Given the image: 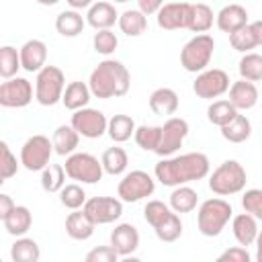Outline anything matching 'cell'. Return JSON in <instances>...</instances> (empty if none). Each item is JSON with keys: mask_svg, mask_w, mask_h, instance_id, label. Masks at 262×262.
<instances>
[{"mask_svg": "<svg viewBox=\"0 0 262 262\" xmlns=\"http://www.w3.org/2000/svg\"><path fill=\"white\" fill-rule=\"evenodd\" d=\"M66 90V76L57 66H45L37 72L35 80V98L43 106H53L61 100Z\"/></svg>", "mask_w": 262, "mask_h": 262, "instance_id": "cell-7", "label": "cell"}, {"mask_svg": "<svg viewBox=\"0 0 262 262\" xmlns=\"http://www.w3.org/2000/svg\"><path fill=\"white\" fill-rule=\"evenodd\" d=\"M88 86L92 90V96H96V98H102V100L121 98V96H125L129 92L131 74L121 61L104 59L92 70Z\"/></svg>", "mask_w": 262, "mask_h": 262, "instance_id": "cell-2", "label": "cell"}, {"mask_svg": "<svg viewBox=\"0 0 262 262\" xmlns=\"http://www.w3.org/2000/svg\"><path fill=\"white\" fill-rule=\"evenodd\" d=\"M188 16H190V2H182V0L168 2L158 10V27L164 31L186 29Z\"/></svg>", "mask_w": 262, "mask_h": 262, "instance_id": "cell-16", "label": "cell"}, {"mask_svg": "<svg viewBox=\"0 0 262 262\" xmlns=\"http://www.w3.org/2000/svg\"><path fill=\"white\" fill-rule=\"evenodd\" d=\"M250 260H252V256L248 254L246 246L229 248V250H225L217 256V262H250Z\"/></svg>", "mask_w": 262, "mask_h": 262, "instance_id": "cell-47", "label": "cell"}, {"mask_svg": "<svg viewBox=\"0 0 262 262\" xmlns=\"http://www.w3.org/2000/svg\"><path fill=\"white\" fill-rule=\"evenodd\" d=\"M39 4H43V6H53V4H57L59 0H37Z\"/></svg>", "mask_w": 262, "mask_h": 262, "instance_id": "cell-53", "label": "cell"}, {"mask_svg": "<svg viewBox=\"0 0 262 262\" xmlns=\"http://www.w3.org/2000/svg\"><path fill=\"white\" fill-rule=\"evenodd\" d=\"M229 43H231V47H233L235 51H242V53H248L250 49L258 47V45H256V39H254V33H252V29H250V23H248L246 27H242V29L229 33Z\"/></svg>", "mask_w": 262, "mask_h": 262, "instance_id": "cell-42", "label": "cell"}, {"mask_svg": "<svg viewBox=\"0 0 262 262\" xmlns=\"http://www.w3.org/2000/svg\"><path fill=\"white\" fill-rule=\"evenodd\" d=\"M2 223H4V229H6L10 235L20 237V235H25V233L31 229V225H33V215H31L29 207L16 205V207L2 219Z\"/></svg>", "mask_w": 262, "mask_h": 262, "instance_id": "cell-24", "label": "cell"}, {"mask_svg": "<svg viewBox=\"0 0 262 262\" xmlns=\"http://www.w3.org/2000/svg\"><path fill=\"white\" fill-rule=\"evenodd\" d=\"M229 76L227 72L219 70V68H213V70H203L196 80L192 82V90L199 98H205V100H213V98H219L221 94H225L229 90Z\"/></svg>", "mask_w": 262, "mask_h": 262, "instance_id": "cell-11", "label": "cell"}, {"mask_svg": "<svg viewBox=\"0 0 262 262\" xmlns=\"http://www.w3.org/2000/svg\"><path fill=\"white\" fill-rule=\"evenodd\" d=\"M0 151H2V160H0V176H2V180L0 182H4V180L12 178L18 172V162H16V156L10 151L6 141H0Z\"/></svg>", "mask_w": 262, "mask_h": 262, "instance_id": "cell-44", "label": "cell"}, {"mask_svg": "<svg viewBox=\"0 0 262 262\" xmlns=\"http://www.w3.org/2000/svg\"><path fill=\"white\" fill-rule=\"evenodd\" d=\"M33 100V84L27 78H8L0 86V104L4 108H23Z\"/></svg>", "mask_w": 262, "mask_h": 262, "instance_id": "cell-15", "label": "cell"}, {"mask_svg": "<svg viewBox=\"0 0 262 262\" xmlns=\"http://www.w3.org/2000/svg\"><path fill=\"white\" fill-rule=\"evenodd\" d=\"M53 149L57 156H70L76 151L78 143H80V133L72 127V125H59L53 131Z\"/></svg>", "mask_w": 262, "mask_h": 262, "instance_id": "cell-26", "label": "cell"}, {"mask_svg": "<svg viewBox=\"0 0 262 262\" xmlns=\"http://www.w3.org/2000/svg\"><path fill=\"white\" fill-rule=\"evenodd\" d=\"M215 23H217L219 31L229 35V33H233V31H237V29L248 25V12L239 4H227L215 14Z\"/></svg>", "mask_w": 262, "mask_h": 262, "instance_id": "cell-21", "label": "cell"}, {"mask_svg": "<svg viewBox=\"0 0 262 262\" xmlns=\"http://www.w3.org/2000/svg\"><path fill=\"white\" fill-rule=\"evenodd\" d=\"M90 96H92V90L88 84L84 82H70L63 90V96H61V102L68 111H80L84 106H88L90 102Z\"/></svg>", "mask_w": 262, "mask_h": 262, "instance_id": "cell-25", "label": "cell"}, {"mask_svg": "<svg viewBox=\"0 0 262 262\" xmlns=\"http://www.w3.org/2000/svg\"><path fill=\"white\" fill-rule=\"evenodd\" d=\"M86 23L96 31L111 29L115 23H119V12L111 2H94L86 12Z\"/></svg>", "mask_w": 262, "mask_h": 262, "instance_id": "cell-22", "label": "cell"}, {"mask_svg": "<svg viewBox=\"0 0 262 262\" xmlns=\"http://www.w3.org/2000/svg\"><path fill=\"white\" fill-rule=\"evenodd\" d=\"M94 227H96V223L84 213V209H82V211L76 209V211L70 213L68 219H66V233H68L72 239H78V242H84V239L92 237Z\"/></svg>", "mask_w": 262, "mask_h": 262, "instance_id": "cell-23", "label": "cell"}, {"mask_svg": "<svg viewBox=\"0 0 262 262\" xmlns=\"http://www.w3.org/2000/svg\"><path fill=\"white\" fill-rule=\"evenodd\" d=\"M250 29H252V33H254L256 45L262 47V20H254V23H250Z\"/></svg>", "mask_w": 262, "mask_h": 262, "instance_id": "cell-50", "label": "cell"}, {"mask_svg": "<svg viewBox=\"0 0 262 262\" xmlns=\"http://www.w3.org/2000/svg\"><path fill=\"white\" fill-rule=\"evenodd\" d=\"M119 29L127 37H139L147 31V14H143L139 8L125 10L123 14H119Z\"/></svg>", "mask_w": 262, "mask_h": 262, "instance_id": "cell-31", "label": "cell"}, {"mask_svg": "<svg viewBox=\"0 0 262 262\" xmlns=\"http://www.w3.org/2000/svg\"><path fill=\"white\" fill-rule=\"evenodd\" d=\"M221 135L229 143H244L252 135V123H250V119L246 115L237 113L235 119H231L227 125L221 127Z\"/></svg>", "mask_w": 262, "mask_h": 262, "instance_id": "cell-29", "label": "cell"}, {"mask_svg": "<svg viewBox=\"0 0 262 262\" xmlns=\"http://www.w3.org/2000/svg\"><path fill=\"white\" fill-rule=\"evenodd\" d=\"M20 63L25 72H39L45 68L47 61V45L39 39H29L20 49Z\"/></svg>", "mask_w": 262, "mask_h": 262, "instance_id": "cell-18", "label": "cell"}, {"mask_svg": "<svg viewBox=\"0 0 262 262\" xmlns=\"http://www.w3.org/2000/svg\"><path fill=\"white\" fill-rule=\"evenodd\" d=\"M196 203H199L196 190L186 186V184L174 186V190L170 192V207L176 213H190V211L196 209Z\"/></svg>", "mask_w": 262, "mask_h": 262, "instance_id": "cell-30", "label": "cell"}, {"mask_svg": "<svg viewBox=\"0 0 262 262\" xmlns=\"http://www.w3.org/2000/svg\"><path fill=\"white\" fill-rule=\"evenodd\" d=\"M68 4H70V8H74V10H82V8H90L94 2L92 0H66Z\"/></svg>", "mask_w": 262, "mask_h": 262, "instance_id": "cell-51", "label": "cell"}, {"mask_svg": "<svg viewBox=\"0 0 262 262\" xmlns=\"http://www.w3.org/2000/svg\"><path fill=\"white\" fill-rule=\"evenodd\" d=\"M231 231H233V237L237 239L239 246H252L256 244V237H258V219L250 213H239L231 219Z\"/></svg>", "mask_w": 262, "mask_h": 262, "instance_id": "cell-20", "label": "cell"}, {"mask_svg": "<svg viewBox=\"0 0 262 262\" xmlns=\"http://www.w3.org/2000/svg\"><path fill=\"white\" fill-rule=\"evenodd\" d=\"M149 108L154 115H174L178 111V94L172 88H158L149 96Z\"/></svg>", "mask_w": 262, "mask_h": 262, "instance_id": "cell-27", "label": "cell"}, {"mask_svg": "<svg viewBox=\"0 0 262 262\" xmlns=\"http://www.w3.org/2000/svg\"><path fill=\"white\" fill-rule=\"evenodd\" d=\"M154 188H156V180L147 172L131 170L121 178V182L117 186V194L123 203H137V201L154 194Z\"/></svg>", "mask_w": 262, "mask_h": 262, "instance_id": "cell-10", "label": "cell"}, {"mask_svg": "<svg viewBox=\"0 0 262 262\" xmlns=\"http://www.w3.org/2000/svg\"><path fill=\"white\" fill-rule=\"evenodd\" d=\"M239 76L244 80L250 82H260L262 80V55L260 53H244V57L239 59Z\"/></svg>", "mask_w": 262, "mask_h": 262, "instance_id": "cell-39", "label": "cell"}, {"mask_svg": "<svg viewBox=\"0 0 262 262\" xmlns=\"http://www.w3.org/2000/svg\"><path fill=\"white\" fill-rule=\"evenodd\" d=\"M14 207H16V205L12 203V199H10L8 194H4V192H2V194H0V219H4V217H6Z\"/></svg>", "mask_w": 262, "mask_h": 262, "instance_id": "cell-49", "label": "cell"}, {"mask_svg": "<svg viewBox=\"0 0 262 262\" xmlns=\"http://www.w3.org/2000/svg\"><path fill=\"white\" fill-rule=\"evenodd\" d=\"M20 68H23V63H20V51H16L12 45L0 47V76L4 80L14 78Z\"/></svg>", "mask_w": 262, "mask_h": 262, "instance_id": "cell-38", "label": "cell"}, {"mask_svg": "<svg viewBox=\"0 0 262 262\" xmlns=\"http://www.w3.org/2000/svg\"><path fill=\"white\" fill-rule=\"evenodd\" d=\"M115 2H129V0H115Z\"/></svg>", "mask_w": 262, "mask_h": 262, "instance_id": "cell-54", "label": "cell"}, {"mask_svg": "<svg viewBox=\"0 0 262 262\" xmlns=\"http://www.w3.org/2000/svg\"><path fill=\"white\" fill-rule=\"evenodd\" d=\"M66 174L72 178V180H78L82 184H96L102 174H104V168H102V162H98L96 156L92 154H86V151H74L66 158Z\"/></svg>", "mask_w": 262, "mask_h": 262, "instance_id": "cell-8", "label": "cell"}, {"mask_svg": "<svg viewBox=\"0 0 262 262\" xmlns=\"http://www.w3.org/2000/svg\"><path fill=\"white\" fill-rule=\"evenodd\" d=\"M211 170L209 158L201 151H188L180 156H168L162 158L156 168V180H160L164 186H180L194 180H203Z\"/></svg>", "mask_w": 262, "mask_h": 262, "instance_id": "cell-1", "label": "cell"}, {"mask_svg": "<svg viewBox=\"0 0 262 262\" xmlns=\"http://www.w3.org/2000/svg\"><path fill=\"white\" fill-rule=\"evenodd\" d=\"M186 135H188V123L180 117H170L162 125L160 143L154 154H158L160 158H168V156L176 154L182 147V141L186 139Z\"/></svg>", "mask_w": 262, "mask_h": 262, "instance_id": "cell-13", "label": "cell"}, {"mask_svg": "<svg viewBox=\"0 0 262 262\" xmlns=\"http://www.w3.org/2000/svg\"><path fill=\"white\" fill-rule=\"evenodd\" d=\"M256 260L262 262V229L258 231V237H256Z\"/></svg>", "mask_w": 262, "mask_h": 262, "instance_id": "cell-52", "label": "cell"}, {"mask_svg": "<svg viewBox=\"0 0 262 262\" xmlns=\"http://www.w3.org/2000/svg\"><path fill=\"white\" fill-rule=\"evenodd\" d=\"M213 10L211 6L203 4V2H196V4H190V16H188V31L192 33H207L211 27H213Z\"/></svg>", "mask_w": 262, "mask_h": 262, "instance_id": "cell-33", "label": "cell"}, {"mask_svg": "<svg viewBox=\"0 0 262 262\" xmlns=\"http://www.w3.org/2000/svg\"><path fill=\"white\" fill-rule=\"evenodd\" d=\"M229 102L237 108V111H248L252 106H256L258 102V88L254 82L250 80H237L229 86Z\"/></svg>", "mask_w": 262, "mask_h": 262, "instance_id": "cell-19", "label": "cell"}, {"mask_svg": "<svg viewBox=\"0 0 262 262\" xmlns=\"http://www.w3.org/2000/svg\"><path fill=\"white\" fill-rule=\"evenodd\" d=\"M121 256L113 246H98L86 254V262H117Z\"/></svg>", "mask_w": 262, "mask_h": 262, "instance_id": "cell-46", "label": "cell"}, {"mask_svg": "<svg viewBox=\"0 0 262 262\" xmlns=\"http://www.w3.org/2000/svg\"><path fill=\"white\" fill-rule=\"evenodd\" d=\"M160 135H162V125H160V127H158V125H141V127L135 129L133 139H135V143H137L141 149H145V151H156V147H158V143H160Z\"/></svg>", "mask_w": 262, "mask_h": 262, "instance_id": "cell-40", "label": "cell"}, {"mask_svg": "<svg viewBox=\"0 0 262 262\" xmlns=\"http://www.w3.org/2000/svg\"><path fill=\"white\" fill-rule=\"evenodd\" d=\"M10 258L14 262H37L41 258V250H39V244L31 237H25L20 235L12 248H10Z\"/></svg>", "mask_w": 262, "mask_h": 262, "instance_id": "cell-35", "label": "cell"}, {"mask_svg": "<svg viewBox=\"0 0 262 262\" xmlns=\"http://www.w3.org/2000/svg\"><path fill=\"white\" fill-rule=\"evenodd\" d=\"M111 246L119 252L121 258L131 256L139 248V231L131 223H119L111 231Z\"/></svg>", "mask_w": 262, "mask_h": 262, "instance_id": "cell-17", "label": "cell"}, {"mask_svg": "<svg viewBox=\"0 0 262 262\" xmlns=\"http://www.w3.org/2000/svg\"><path fill=\"white\" fill-rule=\"evenodd\" d=\"M246 182H248L246 168L237 160H225L209 176V188L219 196H231L242 192Z\"/></svg>", "mask_w": 262, "mask_h": 262, "instance_id": "cell-4", "label": "cell"}, {"mask_svg": "<svg viewBox=\"0 0 262 262\" xmlns=\"http://www.w3.org/2000/svg\"><path fill=\"white\" fill-rule=\"evenodd\" d=\"M135 121L129 117V115H113L108 119V137L115 141V143H123L127 139H131V135H135Z\"/></svg>", "mask_w": 262, "mask_h": 262, "instance_id": "cell-32", "label": "cell"}, {"mask_svg": "<svg viewBox=\"0 0 262 262\" xmlns=\"http://www.w3.org/2000/svg\"><path fill=\"white\" fill-rule=\"evenodd\" d=\"M213 49H215L213 37L207 35V33H199V35H194L182 47V51H180V66L186 72H190V74H201L211 63Z\"/></svg>", "mask_w": 262, "mask_h": 262, "instance_id": "cell-6", "label": "cell"}, {"mask_svg": "<svg viewBox=\"0 0 262 262\" xmlns=\"http://www.w3.org/2000/svg\"><path fill=\"white\" fill-rule=\"evenodd\" d=\"M233 215V209L223 199H207L201 203L196 213V225L199 231L207 237H215L223 231V227L229 223Z\"/></svg>", "mask_w": 262, "mask_h": 262, "instance_id": "cell-5", "label": "cell"}, {"mask_svg": "<svg viewBox=\"0 0 262 262\" xmlns=\"http://www.w3.org/2000/svg\"><path fill=\"white\" fill-rule=\"evenodd\" d=\"M53 151H55L53 149V141H49V137L33 135L20 147V164L29 172H39V170L49 166V160H51Z\"/></svg>", "mask_w": 262, "mask_h": 262, "instance_id": "cell-9", "label": "cell"}, {"mask_svg": "<svg viewBox=\"0 0 262 262\" xmlns=\"http://www.w3.org/2000/svg\"><path fill=\"white\" fill-rule=\"evenodd\" d=\"M242 207L246 213L254 215L258 221H262V190L260 188H250L242 196Z\"/></svg>", "mask_w": 262, "mask_h": 262, "instance_id": "cell-45", "label": "cell"}, {"mask_svg": "<svg viewBox=\"0 0 262 262\" xmlns=\"http://www.w3.org/2000/svg\"><path fill=\"white\" fill-rule=\"evenodd\" d=\"M92 45H94V51H96V53H100V55H111V53L117 49L119 39H117V35H115L111 29H100V31L94 35Z\"/></svg>", "mask_w": 262, "mask_h": 262, "instance_id": "cell-43", "label": "cell"}, {"mask_svg": "<svg viewBox=\"0 0 262 262\" xmlns=\"http://www.w3.org/2000/svg\"><path fill=\"white\" fill-rule=\"evenodd\" d=\"M143 217L162 242H176L182 235V221L178 213L162 201H149L143 207Z\"/></svg>", "mask_w": 262, "mask_h": 262, "instance_id": "cell-3", "label": "cell"}, {"mask_svg": "<svg viewBox=\"0 0 262 262\" xmlns=\"http://www.w3.org/2000/svg\"><path fill=\"white\" fill-rule=\"evenodd\" d=\"M70 125H72L82 137L98 139V137H102V135L106 133V129H108V119L104 117L102 111L84 106V108H80V111H74Z\"/></svg>", "mask_w": 262, "mask_h": 262, "instance_id": "cell-12", "label": "cell"}, {"mask_svg": "<svg viewBox=\"0 0 262 262\" xmlns=\"http://www.w3.org/2000/svg\"><path fill=\"white\" fill-rule=\"evenodd\" d=\"M59 201H61V205H63L66 209L76 211V209L84 207V203H86L88 199H86V192H84V188H82L80 184H66V186L59 190Z\"/></svg>", "mask_w": 262, "mask_h": 262, "instance_id": "cell-41", "label": "cell"}, {"mask_svg": "<svg viewBox=\"0 0 262 262\" xmlns=\"http://www.w3.org/2000/svg\"><path fill=\"white\" fill-rule=\"evenodd\" d=\"M66 168L59 164H49L41 170V188L45 192H59L66 186Z\"/></svg>", "mask_w": 262, "mask_h": 262, "instance_id": "cell-36", "label": "cell"}, {"mask_svg": "<svg viewBox=\"0 0 262 262\" xmlns=\"http://www.w3.org/2000/svg\"><path fill=\"white\" fill-rule=\"evenodd\" d=\"M100 162H102V168H104L106 174H111V176H119V174H123V172L127 170L129 156H127V151H125L123 147H117V145H115V147L104 149Z\"/></svg>", "mask_w": 262, "mask_h": 262, "instance_id": "cell-34", "label": "cell"}, {"mask_svg": "<svg viewBox=\"0 0 262 262\" xmlns=\"http://www.w3.org/2000/svg\"><path fill=\"white\" fill-rule=\"evenodd\" d=\"M237 113H239V111H237L229 100H215V102H211L209 108H207V119H209V123H213V125H217V127H223V125H227L231 119H235Z\"/></svg>", "mask_w": 262, "mask_h": 262, "instance_id": "cell-37", "label": "cell"}, {"mask_svg": "<svg viewBox=\"0 0 262 262\" xmlns=\"http://www.w3.org/2000/svg\"><path fill=\"white\" fill-rule=\"evenodd\" d=\"M137 6L143 14H158V10L164 6V0H137Z\"/></svg>", "mask_w": 262, "mask_h": 262, "instance_id": "cell-48", "label": "cell"}, {"mask_svg": "<svg viewBox=\"0 0 262 262\" xmlns=\"http://www.w3.org/2000/svg\"><path fill=\"white\" fill-rule=\"evenodd\" d=\"M86 27V20L84 16L78 12V10H63L57 14L55 18V31L63 37H78Z\"/></svg>", "mask_w": 262, "mask_h": 262, "instance_id": "cell-28", "label": "cell"}, {"mask_svg": "<svg viewBox=\"0 0 262 262\" xmlns=\"http://www.w3.org/2000/svg\"><path fill=\"white\" fill-rule=\"evenodd\" d=\"M82 209L96 225H106L123 215V201L115 196H92L84 203Z\"/></svg>", "mask_w": 262, "mask_h": 262, "instance_id": "cell-14", "label": "cell"}]
</instances>
